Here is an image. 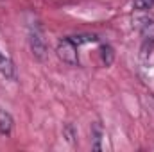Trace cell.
<instances>
[{
    "mask_svg": "<svg viewBox=\"0 0 154 152\" xmlns=\"http://www.w3.org/2000/svg\"><path fill=\"white\" fill-rule=\"evenodd\" d=\"M91 138H93V150H100L102 145H100V140H102V125L99 122H95L91 125Z\"/></svg>",
    "mask_w": 154,
    "mask_h": 152,
    "instance_id": "obj_6",
    "label": "cell"
},
{
    "mask_svg": "<svg viewBox=\"0 0 154 152\" xmlns=\"http://www.w3.org/2000/svg\"><path fill=\"white\" fill-rule=\"evenodd\" d=\"M0 75L5 77V79H9V81H14V65H13V61L5 56V54H2L0 52Z\"/></svg>",
    "mask_w": 154,
    "mask_h": 152,
    "instance_id": "obj_4",
    "label": "cell"
},
{
    "mask_svg": "<svg viewBox=\"0 0 154 152\" xmlns=\"http://www.w3.org/2000/svg\"><path fill=\"white\" fill-rule=\"evenodd\" d=\"M56 52H57V57L63 63H66L68 66H79V50H77V45L72 41V38L59 39Z\"/></svg>",
    "mask_w": 154,
    "mask_h": 152,
    "instance_id": "obj_1",
    "label": "cell"
},
{
    "mask_svg": "<svg viewBox=\"0 0 154 152\" xmlns=\"http://www.w3.org/2000/svg\"><path fill=\"white\" fill-rule=\"evenodd\" d=\"M29 43H31V50H32V56L38 59V61H43L47 57V41L43 38V32L38 25H34L31 29V34H29Z\"/></svg>",
    "mask_w": 154,
    "mask_h": 152,
    "instance_id": "obj_3",
    "label": "cell"
},
{
    "mask_svg": "<svg viewBox=\"0 0 154 152\" xmlns=\"http://www.w3.org/2000/svg\"><path fill=\"white\" fill-rule=\"evenodd\" d=\"M140 36H142V57L151 56L154 47V20L143 18L140 23Z\"/></svg>",
    "mask_w": 154,
    "mask_h": 152,
    "instance_id": "obj_2",
    "label": "cell"
},
{
    "mask_svg": "<svg viewBox=\"0 0 154 152\" xmlns=\"http://www.w3.org/2000/svg\"><path fill=\"white\" fill-rule=\"evenodd\" d=\"M63 134H65V138H66V141L68 143H75V138H77V131H75V127L72 125V123H66L65 125V129H63Z\"/></svg>",
    "mask_w": 154,
    "mask_h": 152,
    "instance_id": "obj_8",
    "label": "cell"
},
{
    "mask_svg": "<svg viewBox=\"0 0 154 152\" xmlns=\"http://www.w3.org/2000/svg\"><path fill=\"white\" fill-rule=\"evenodd\" d=\"M72 41L75 43L77 47L82 45V43H90V41H97V36L95 34H81V36H74Z\"/></svg>",
    "mask_w": 154,
    "mask_h": 152,
    "instance_id": "obj_10",
    "label": "cell"
},
{
    "mask_svg": "<svg viewBox=\"0 0 154 152\" xmlns=\"http://www.w3.org/2000/svg\"><path fill=\"white\" fill-rule=\"evenodd\" d=\"M100 59H102V65L104 66H111L113 65V59H115V52L109 45H102L100 47Z\"/></svg>",
    "mask_w": 154,
    "mask_h": 152,
    "instance_id": "obj_7",
    "label": "cell"
},
{
    "mask_svg": "<svg viewBox=\"0 0 154 152\" xmlns=\"http://www.w3.org/2000/svg\"><path fill=\"white\" fill-rule=\"evenodd\" d=\"M133 7L136 11H149L154 7V0H134L133 2Z\"/></svg>",
    "mask_w": 154,
    "mask_h": 152,
    "instance_id": "obj_9",
    "label": "cell"
},
{
    "mask_svg": "<svg viewBox=\"0 0 154 152\" xmlns=\"http://www.w3.org/2000/svg\"><path fill=\"white\" fill-rule=\"evenodd\" d=\"M13 116L7 113L5 109L0 108V134L2 136H9L11 131H13Z\"/></svg>",
    "mask_w": 154,
    "mask_h": 152,
    "instance_id": "obj_5",
    "label": "cell"
}]
</instances>
